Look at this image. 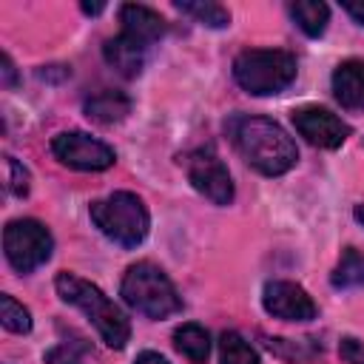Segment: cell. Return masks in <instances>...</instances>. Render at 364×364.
<instances>
[{
	"label": "cell",
	"mask_w": 364,
	"mask_h": 364,
	"mask_svg": "<svg viewBox=\"0 0 364 364\" xmlns=\"http://www.w3.org/2000/svg\"><path fill=\"white\" fill-rule=\"evenodd\" d=\"M338 355L347 364H364V344L358 338H353V336H344L338 341Z\"/></svg>",
	"instance_id": "23"
},
{
	"label": "cell",
	"mask_w": 364,
	"mask_h": 364,
	"mask_svg": "<svg viewBox=\"0 0 364 364\" xmlns=\"http://www.w3.org/2000/svg\"><path fill=\"white\" fill-rule=\"evenodd\" d=\"M188 179L213 205H230L233 202V193H236L233 179L213 148H199L188 156Z\"/></svg>",
	"instance_id": "8"
},
{
	"label": "cell",
	"mask_w": 364,
	"mask_h": 364,
	"mask_svg": "<svg viewBox=\"0 0 364 364\" xmlns=\"http://www.w3.org/2000/svg\"><path fill=\"white\" fill-rule=\"evenodd\" d=\"M145 48H148V46H142V43H136V40L119 34V37L105 40L102 57H105V63H108L117 74H122V77L131 80V77H136V74L142 71V65H145Z\"/></svg>",
	"instance_id": "13"
},
{
	"label": "cell",
	"mask_w": 364,
	"mask_h": 364,
	"mask_svg": "<svg viewBox=\"0 0 364 364\" xmlns=\"http://www.w3.org/2000/svg\"><path fill=\"white\" fill-rule=\"evenodd\" d=\"M333 287H364V253H358L355 247H347L330 276Z\"/></svg>",
	"instance_id": "18"
},
{
	"label": "cell",
	"mask_w": 364,
	"mask_h": 364,
	"mask_svg": "<svg viewBox=\"0 0 364 364\" xmlns=\"http://www.w3.org/2000/svg\"><path fill=\"white\" fill-rule=\"evenodd\" d=\"M43 361L46 364H82V355L68 344H57L43 355Z\"/></svg>",
	"instance_id": "24"
},
{
	"label": "cell",
	"mask_w": 364,
	"mask_h": 364,
	"mask_svg": "<svg viewBox=\"0 0 364 364\" xmlns=\"http://www.w3.org/2000/svg\"><path fill=\"white\" fill-rule=\"evenodd\" d=\"M262 304L273 318L282 321H310L318 316L316 301L296 282H282V279L267 282L262 293Z\"/></svg>",
	"instance_id": "10"
},
{
	"label": "cell",
	"mask_w": 364,
	"mask_h": 364,
	"mask_svg": "<svg viewBox=\"0 0 364 364\" xmlns=\"http://www.w3.org/2000/svg\"><path fill=\"white\" fill-rule=\"evenodd\" d=\"M102 9H105L102 3H82V11H85V14H100Z\"/></svg>",
	"instance_id": "29"
},
{
	"label": "cell",
	"mask_w": 364,
	"mask_h": 364,
	"mask_svg": "<svg viewBox=\"0 0 364 364\" xmlns=\"http://www.w3.org/2000/svg\"><path fill=\"white\" fill-rule=\"evenodd\" d=\"M341 9H344V11H347L358 26H364V3H361V0H358V3H355V0H344V3H341Z\"/></svg>",
	"instance_id": "26"
},
{
	"label": "cell",
	"mask_w": 364,
	"mask_h": 364,
	"mask_svg": "<svg viewBox=\"0 0 364 364\" xmlns=\"http://www.w3.org/2000/svg\"><path fill=\"white\" fill-rule=\"evenodd\" d=\"M173 347H176L188 361L205 364L208 355H210V336H208V330H205L202 324L188 321V324H182V327L173 330Z\"/></svg>",
	"instance_id": "16"
},
{
	"label": "cell",
	"mask_w": 364,
	"mask_h": 364,
	"mask_svg": "<svg viewBox=\"0 0 364 364\" xmlns=\"http://www.w3.org/2000/svg\"><path fill=\"white\" fill-rule=\"evenodd\" d=\"M131 114V97L122 91H100L85 100V117L100 122V125H114L122 122Z\"/></svg>",
	"instance_id": "14"
},
{
	"label": "cell",
	"mask_w": 364,
	"mask_h": 364,
	"mask_svg": "<svg viewBox=\"0 0 364 364\" xmlns=\"http://www.w3.org/2000/svg\"><path fill=\"white\" fill-rule=\"evenodd\" d=\"M299 63L284 48H245L233 60V80L253 97L284 91L296 80Z\"/></svg>",
	"instance_id": "3"
},
{
	"label": "cell",
	"mask_w": 364,
	"mask_h": 364,
	"mask_svg": "<svg viewBox=\"0 0 364 364\" xmlns=\"http://www.w3.org/2000/svg\"><path fill=\"white\" fill-rule=\"evenodd\" d=\"M3 82H6L9 88L17 85V68H14V63H11L9 54H3Z\"/></svg>",
	"instance_id": "27"
},
{
	"label": "cell",
	"mask_w": 364,
	"mask_h": 364,
	"mask_svg": "<svg viewBox=\"0 0 364 364\" xmlns=\"http://www.w3.org/2000/svg\"><path fill=\"white\" fill-rule=\"evenodd\" d=\"M264 347L279 355L287 364H313L321 355V344L316 338H279V336H264Z\"/></svg>",
	"instance_id": "15"
},
{
	"label": "cell",
	"mask_w": 364,
	"mask_h": 364,
	"mask_svg": "<svg viewBox=\"0 0 364 364\" xmlns=\"http://www.w3.org/2000/svg\"><path fill=\"white\" fill-rule=\"evenodd\" d=\"M119 23H122V34L142 46L156 43L168 31V23L162 20V14L148 6H139V3L119 6Z\"/></svg>",
	"instance_id": "11"
},
{
	"label": "cell",
	"mask_w": 364,
	"mask_h": 364,
	"mask_svg": "<svg viewBox=\"0 0 364 364\" xmlns=\"http://www.w3.org/2000/svg\"><path fill=\"white\" fill-rule=\"evenodd\" d=\"M333 97L347 111H364V60H344L333 71Z\"/></svg>",
	"instance_id": "12"
},
{
	"label": "cell",
	"mask_w": 364,
	"mask_h": 364,
	"mask_svg": "<svg viewBox=\"0 0 364 364\" xmlns=\"http://www.w3.org/2000/svg\"><path fill=\"white\" fill-rule=\"evenodd\" d=\"M134 364H168V358H162L159 353L145 350V353H139V355H136V361H134Z\"/></svg>",
	"instance_id": "28"
},
{
	"label": "cell",
	"mask_w": 364,
	"mask_h": 364,
	"mask_svg": "<svg viewBox=\"0 0 364 364\" xmlns=\"http://www.w3.org/2000/svg\"><path fill=\"white\" fill-rule=\"evenodd\" d=\"M6 171H9V182H6V185H9V193H11V196H26L31 176H28V171H26L11 154H6Z\"/></svg>",
	"instance_id": "22"
},
{
	"label": "cell",
	"mask_w": 364,
	"mask_h": 364,
	"mask_svg": "<svg viewBox=\"0 0 364 364\" xmlns=\"http://www.w3.org/2000/svg\"><path fill=\"white\" fill-rule=\"evenodd\" d=\"M353 216H355V222H358V225H364V205H355Z\"/></svg>",
	"instance_id": "30"
},
{
	"label": "cell",
	"mask_w": 364,
	"mask_h": 364,
	"mask_svg": "<svg viewBox=\"0 0 364 364\" xmlns=\"http://www.w3.org/2000/svg\"><path fill=\"white\" fill-rule=\"evenodd\" d=\"M228 134L242 159L264 176H282L299 162V148L290 134L267 117H233Z\"/></svg>",
	"instance_id": "1"
},
{
	"label": "cell",
	"mask_w": 364,
	"mask_h": 364,
	"mask_svg": "<svg viewBox=\"0 0 364 364\" xmlns=\"http://www.w3.org/2000/svg\"><path fill=\"white\" fill-rule=\"evenodd\" d=\"M290 14L296 20V26L307 34V37H321L327 23H330V9L321 0H299L290 3Z\"/></svg>",
	"instance_id": "17"
},
{
	"label": "cell",
	"mask_w": 364,
	"mask_h": 364,
	"mask_svg": "<svg viewBox=\"0 0 364 364\" xmlns=\"http://www.w3.org/2000/svg\"><path fill=\"white\" fill-rule=\"evenodd\" d=\"M88 213L91 222L100 228V233L122 247H136L151 228L145 202L131 191H114L111 196L91 202Z\"/></svg>",
	"instance_id": "5"
},
{
	"label": "cell",
	"mask_w": 364,
	"mask_h": 364,
	"mask_svg": "<svg viewBox=\"0 0 364 364\" xmlns=\"http://www.w3.org/2000/svg\"><path fill=\"white\" fill-rule=\"evenodd\" d=\"M71 71L65 68V65H43L40 71H37V77L40 80H65Z\"/></svg>",
	"instance_id": "25"
},
{
	"label": "cell",
	"mask_w": 364,
	"mask_h": 364,
	"mask_svg": "<svg viewBox=\"0 0 364 364\" xmlns=\"http://www.w3.org/2000/svg\"><path fill=\"white\" fill-rule=\"evenodd\" d=\"M51 154L77 171H105L117 162V154L102 139L85 134V131H63L51 139Z\"/></svg>",
	"instance_id": "7"
},
{
	"label": "cell",
	"mask_w": 364,
	"mask_h": 364,
	"mask_svg": "<svg viewBox=\"0 0 364 364\" xmlns=\"http://www.w3.org/2000/svg\"><path fill=\"white\" fill-rule=\"evenodd\" d=\"M3 250L17 273H31L51 259L54 239L37 219H14L3 230Z\"/></svg>",
	"instance_id": "6"
},
{
	"label": "cell",
	"mask_w": 364,
	"mask_h": 364,
	"mask_svg": "<svg viewBox=\"0 0 364 364\" xmlns=\"http://www.w3.org/2000/svg\"><path fill=\"white\" fill-rule=\"evenodd\" d=\"M290 119H293L296 131H299L310 145L327 148V151L338 148V145L353 134V128H350L338 114H333L330 108H321V105L296 108V111L290 114Z\"/></svg>",
	"instance_id": "9"
},
{
	"label": "cell",
	"mask_w": 364,
	"mask_h": 364,
	"mask_svg": "<svg viewBox=\"0 0 364 364\" xmlns=\"http://www.w3.org/2000/svg\"><path fill=\"white\" fill-rule=\"evenodd\" d=\"M119 293L128 307H134L136 313H142L148 318H168L182 310V296L176 293V287L165 276V270L156 267L154 262L131 264L122 276Z\"/></svg>",
	"instance_id": "4"
},
{
	"label": "cell",
	"mask_w": 364,
	"mask_h": 364,
	"mask_svg": "<svg viewBox=\"0 0 364 364\" xmlns=\"http://www.w3.org/2000/svg\"><path fill=\"white\" fill-rule=\"evenodd\" d=\"M219 364H259V353L236 330H225L219 336Z\"/></svg>",
	"instance_id": "19"
},
{
	"label": "cell",
	"mask_w": 364,
	"mask_h": 364,
	"mask_svg": "<svg viewBox=\"0 0 364 364\" xmlns=\"http://www.w3.org/2000/svg\"><path fill=\"white\" fill-rule=\"evenodd\" d=\"M0 321H3V327L11 330V333H28V330H31V313H28V307H23V304H20L14 296H9V293L0 296Z\"/></svg>",
	"instance_id": "21"
},
{
	"label": "cell",
	"mask_w": 364,
	"mask_h": 364,
	"mask_svg": "<svg viewBox=\"0 0 364 364\" xmlns=\"http://www.w3.org/2000/svg\"><path fill=\"white\" fill-rule=\"evenodd\" d=\"M54 287H57V296L65 301V304H74L77 310L85 313V318L97 327V333L102 336V341L114 350H122L131 338V321L128 316L91 282L80 279L77 273H57L54 279Z\"/></svg>",
	"instance_id": "2"
},
{
	"label": "cell",
	"mask_w": 364,
	"mask_h": 364,
	"mask_svg": "<svg viewBox=\"0 0 364 364\" xmlns=\"http://www.w3.org/2000/svg\"><path fill=\"white\" fill-rule=\"evenodd\" d=\"M182 14H188V17H193L196 23H202V26H208V28H225L228 23H230V11L225 9V6H219V3H210V0H196V3H173Z\"/></svg>",
	"instance_id": "20"
}]
</instances>
